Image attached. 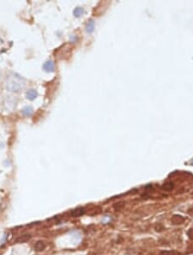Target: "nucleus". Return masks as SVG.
<instances>
[{
	"label": "nucleus",
	"instance_id": "obj_1",
	"mask_svg": "<svg viewBox=\"0 0 193 255\" xmlns=\"http://www.w3.org/2000/svg\"><path fill=\"white\" fill-rule=\"evenodd\" d=\"M27 81L22 76L15 72H10L5 79V89L9 92L18 93L26 86Z\"/></svg>",
	"mask_w": 193,
	"mask_h": 255
},
{
	"label": "nucleus",
	"instance_id": "obj_2",
	"mask_svg": "<svg viewBox=\"0 0 193 255\" xmlns=\"http://www.w3.org/2000/svg\"><path fill=\"white\" fill-rule=\"evenodd\" d=\"M16 104H17V99L15 96H6L3 102V106H4L5 109L9 110V111L14 109Z\"/></svg>",
	"mask_w": 193,
	"mask_h": 255
},
{
	"label": "nucleus",
	"instance_id": "obj_3",
	"mask_svg": "<svg viewBox=\"0 0 193 255\" xmlns=\"http://www.w3.org/2000/svg\"><path fill=\"white\" fill-rule=\"evenodd\" d=\"M43 69L46 72H53L55 70V64L52 60H48L43 64Z\"/></svg>",
	"mask_w": 193,
	"mask_h": 255
},
{
	"label": "nucleus",
	"instance_id": "obj_4",
	"mask_svg": "<svg viewBox=\"0 0 193 255\" xmlns=\"http://www.w3.org/2000/svg\"><path fill=\"white\" fill-rule=\"evenodd\" d=\"M38 96V92L36 89H28V91L26 92V98L29 100H33L34 99H36V97Z\"/></svg>",
	"mask_w": 193,
	"mask_h": 255
},
{
	"label": "nucleus",
	"instance_id": "obj_5",
	"mask_svg": "<svg viewBox=\"0 0 193 255\" xmlns=\"http://www.w3.org/2000/svg\"><path fill=\"white\" fill-rule=\"evenodd\" d=\"M34 114V108L31 106H26L22 109V114L24 117H31Z\"/></svg>",
	"mask_w": 193,
	"mask_h": 255
},
{
	"label": "nucleus",
	"instance_id": "obj_6",
	"mask_svg": "<svg viewBox=\"0 0 193 255\" xmlns=\"http://www.w3.org/2000/svg\"><path fill=\"white\" fill-rule=\"evenodd\" d=\"M84 213H85V209H84V208H83V207H77V208H76V209L71 210L70 215H71L72 217H78L83 216Z\"/></svg>",
	"mask_w": 193,
	"mask_h": 255
},
{
	"label": "nucleus",
	"instance_id": "obj_7",
	"mask_svg": "<svg viewBox=\"0 0 193 255\" xmlns=\"http://www.w3.org/2000/svg\"><path fill=\"white\" fill-rule=\"evenodd\" d=\"M184 218L180 215H174L172 217V223H173L174 225H179V224L184 223Z\"/></svg>",
	"mask_w": 193,
	"mask_h": 255
},
{
	"label": "nucleus",
	"instance_id": "obj_8",
	"mask_svg": "<svg viewBox=\"0 0 193 255\" xmlns=\"http://www.w3.org/2000/svg\"><path fill=\"white\" fill-rule=\"evenodd\" d=\"M95 25V23L94 22V20H89L87 23V24H86V31H87V33L91 34V33L94 32Z\"/></svg>",
	"mask_w": 193,
	"mask_h": 255
},
{
	"label": "nucleus",
	"instance_id": "obj_9",
	"mask_svg": "<svg viewBox=\"0 0 193 255\" xmlns=\"http://www.w3.org/2000/svg\"><path fill=\"white\" fill-rule=\"evenodd\" d=\"M30 238H31V235H30L25 234V235H21L19 238H17V239H16V242H18V243H23V242H28Z\"/></svg>",
	"mask_w": 193,
	"mask_h": 255
},
{
	"label": "nucleus",
	"instance_id": "obj_10",
	"mask_svg": "<svg viewBox=\"0 0 193 255\" xmlns=\"http://www.w3.org/2000/svg\"><path fill=\"white\" fill-rule=\"evenodd\" d=\"M45 246H46V245H45L44 242H41V241H38V242L35 243V245H34V249H35L37 252H40V251L44 250Z\"/></svg>",
	"mask_w": 193,
	"mask_h": 255
},
{
	"label": "nucleus",
	"instance_id": "obj_11",
	"mask_svg": "<svg viewBox=\"0 0 193 255\" xmlns=\"http://www.w3.org/2000/svg\"><path fill=\"white\" fill-rule=\"evenodd\" d=\"M73 14L76 17H80L82 15L84 14V9H83V8H82V7H77V8L73 10Z\"/></svg>",
	"mask_w": 193,
	"mask_h": 255
},
{
	"label": "nucleus",
	"instance_id": "obj_12",
	"mask_svg": "<svg viewBox=\"0 0 193 255\" xmlns=\"http://www.w3.org/2000/svg\"><path fill=\"white\" fill-rule=\"evenodd\" d=\"M173 187H174V184L173 182H166L161 186V188L165 191H171L173 189Z\"/></svg>",
	"mask_w": 193,
	"mask_h": 255
},
{
	"label": "nucleus",
	"instance_id": "obj_13",
	"mask_svg": "<svg viewBox=\"0 0 193 255\" xmlns=\"http://www.w3.org/2000/svg\"><path fill=\"white\" fill-rule=\"evenodd\" d=\"M174 251H162L160 255H174Z\"/></svg>",
	"mask_w": 193,
	"mask_h": 255
},
{
	"label": "nucleus",
	"instance_id": "obj_14",
	"mask_svg": "<svg viewBox=\"0 0 193 255\" xmlns=\"http://www.w3.org/2000/svg\"><path fill=\"white\" fill-rule=\"evenodd\" d=\"M124 203H122V202H121V203H117V204H115V205H113V207H114L116 209H121L122 207H124Z\"/></svg>",
	"mask_w": 193,
	"mask_h": 255
},
{
	"label": "nucleus",
	"instance_id": "obj_15",
	"mask_svg": "<svg viewBox=\"0 0 193 255\" xmlns=\"http://www.w3.org/2000/svg\"><path fill=\"white\" fill-rule=\"evenodd\" d=\"M187 235H188L189 238L193 241V228H191V229H189L188 232H187Z\"/></svg>",
	"mask_w": 193,
	"mask_h": 255
},
{
	"label": "nucleus",
	"instance_id": "obj_16",
	"mask_svg": "<svg viewBox=\"0 0 193 255\" xmlns=\"http://www.w3.org/2000/svg\"><path fill=\"white\" fill-rule=\"evenodd\" d=\"M2 76H3V75H2V71H1V69H0V80L2 79Z\"/></svg>",
	"mask_w": 193,
	"mask_h": 255
}]
</instances>
